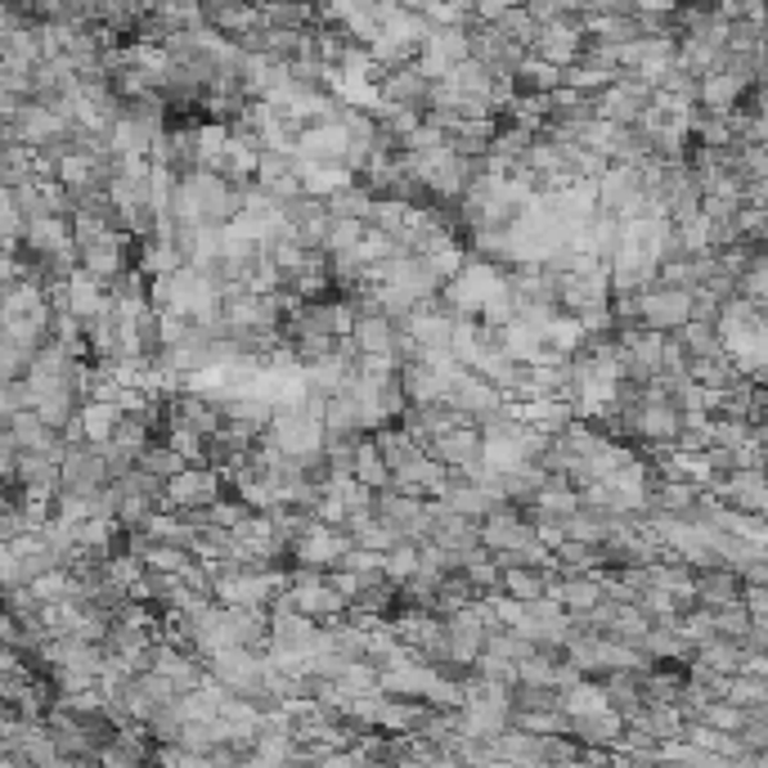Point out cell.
I'll return each mask as SVG.
<instances>
[{"instance_id":"2","label":"cell","mask_w":768,"mask_h":768,"mask_svg":"<svg viewBox=\"0 0 768 768\" xmlns=\"http://www.w3.org/2000/svg\"><path fill=\"white\" fill-rule=\"evenodd\" d=\"M122 418H127V409L122 405H108V400H86V409H81V436H86V446H108L118 436V427H122Z\"/></svg>"},{"instance_id":"1","label":"cell","mask_w":768,"mask_h":768,"mask_svg":"<svg viewBox=\"0 0 768 768\" xmlns=\"http://www.w3.org/2000/svg\"><path fill=\"white\" fill-rule=\"evenodd\" d=\"M562 86H567V72L553 68V63H543V59H535V54H530V59L521 63V72L512 77L517 99H553Z\"/></svg>"}]
</instances>
